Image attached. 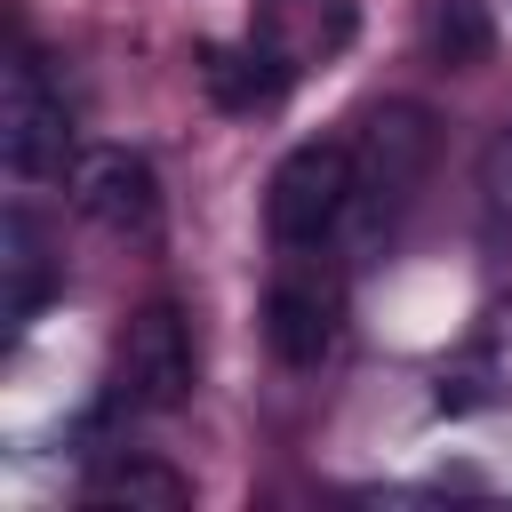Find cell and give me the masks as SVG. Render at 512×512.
Here are the masks:
<instances>
[{"label": "cell", "mask_w": 512, "mask_h": 512, "mask_svg": "<svg viewBox=\"0 0 512 512\" xmlns=\"http://www.w3.org/2000/svg\"><path fill=\"white\" fill-rule=\"evenodd\" d=\"M200 80H208V96L224 112H256V104H272L288 88V72L272 56H248V48H200Z\"/></svg>", "instance_id": "cell-9"}, {"label": "cell", "mask_w": 512, "mask_h": 512, "mask_svg": "<svg viewBox=\"0 0 512 512\" xmlns=\"http://www.w3.org/2000/svg\"><path fill=\"white\" fill-rule=\"evenodd\" d=\"M264 344H272L280 368H320L336 352V288H320L304 272L272 280V296H264Z\"/></svg>", "instance_id": "cell-6"}, {"label": "cell", "mask_w": 512, "mask_h": 512, "mask_svg": "<svg viewBox=\"0 0 512 512\" xmlns=\"http://www.w3.org/2000/svg\"><path fill=\"white\" fill-rule=\"evenodd\" d=\"M88 504H128V512H176L192 504V480L144 448H112L96 472H88Z\"/></svg>", "instance_id": "cell-7"}, {"label": "cell", "mask_w": 512, "mask_h": 512, "mask_svg": "<svg viewBox=\"0 0 512 512\" xmlns=\"http://www.w3.org/2000/svg\"><path fill=\"white\" fill-rule=\"evenodd\" d=\"M0 272H8V320H32L48 296V256H40V232L24 208H8V224H0Z\"/></svg>", "instance_id": "cell-10"}, {"label": "cell", "mask_w": 512, "mask_h": 512, "mask_svg": "<svg viewBox=\"0 0 512 512\" xmlns=\"http://www.w3.org/2000/svg\"><path fill=\"white\" fill-rule=\"evenodd\" d=\"M496 24H488V0H424V56L440 72H472L488 56Z\"/></svg>", "instance_id": "cell-8"}, {"label": "cell", "mask_w": 512, "mask_h": 512, "mask_svg": "<svg viewBox=\"0 0 512 512\" xmlns=\"http://www.w3.org/2000/svg\"><path fill=\"white\" fill-rule=\"evenodd\" d=\"M352 200H360V152L336 144V136H320V144H296V152L272 168V184H264V224H272L280 248H320V240L352 216Z\"/></svg>", "instance_id": "cell-1"}, {"label": "cell", "mask_w": 512, "mask_h": 512, "mask_svg": "<svg viewBox=\"0 0 512 512\" xmlns=\"http://www.w3.org/2000/svg\"><path fill=\"white\" fill-rule=\"evenodd\" d=\"M480 200H488V216L512 224V120L480 144Z\"/></svg>", "instance_id": "cell-11"}, {"label": "cell", "mask_w": 512, "mask_h": 512, "mask_svg": "<svg viewBox=\"0 0 512 512\" xmlns=\"http://www.w3.org/2000/svg\"><path fill=\"white\" fill-rule=\"evenodd\" d=\"M64 192H72V208H80L88 224H104V232H152V216H160V176H152V160L128 152V144H88V152H72Z\"/></svg>", "instance_id": "cell-4"}, {"label": "cell", "mask_w": 512, "mask_h": 512, "mask_svg": "<svg viewBox=\"0 0 512 512\" xmlns=\"http://www.w3.org/2000/svg\"><path fill=\"white\" fill-rule=\"evenodd\" d=\"M432 168V112L424 104H384L368 112V136H360V200L376 224H392L408 208V192L424 184ZM352 200V208H360Z\"/></svg>", "instance_id": "cell-3"}, {"label": "cell", "mask_w": 512, "mask_h": 512, "mask_svg": "<svg viewBox=\"0 0 512 512\" xmlns=\"http://www.w3.org/2000/svg\"><path fill=\"white\" fill-rule=\"evenodd\" d=\"M64 136H72L64 96L48 88L40 56H16L8 88H0V160L16 176H48V168H64Z\"/></svg>", "instance_id": "cell-5"}, {"label": "cell", "mask_w": 512, "mask_h": 512, "mask_svg": "<svg viewBox=\"0 0 512 512\" xmlns=\"http://www.w3.org/2000/svg\"><path fill=\"white\" fill-rule=\"evenodd\" d=\"M112 392H120L136 416H168V408L192 400V328H184L176 304H144V312L120 328Z\"/></svg>", "instance_id": "cell-2"}]
</instances>
